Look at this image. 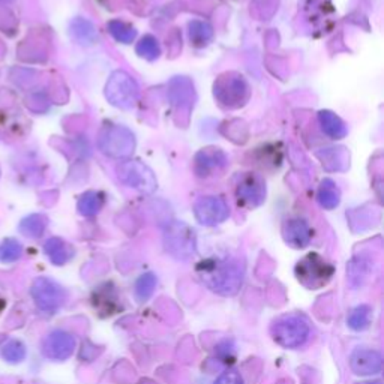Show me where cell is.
Wrapping results in <instances>:
<instances>
[{
    "label": "cell",
    "mask_w": 384,
    "mask_h": 384,
    "mask_svg": "<svg viewBox=\"0 0 384 384\" xmlns=\"http://www.w3.org/2000/svg\"><path fill=\"white\" fill-rule=\"evenodd\" d=\"M318 122L323 132L332 140H342L348 134L345 122L330 110H321L318 113Z\"/></svg>",
    "instance_id": "18"
},
{
    "label": "cell",
    "mask_w": 384,
    "mask_h": 384,
    "mask_svg": "<svg viewBox=\"0 0 384 384\" xmlns=\"http://www.w3.org/2000/svg\"><path fill=\"white\" fill-rule=\"evenodd\" d=\"M107 29H109V33L111 35V37L122 44H131L137 38V30L132 26L126 25L125 21H120V20L109 21Z\"/></svg>",
    "instance_id": "25"
},
{
    "label": "cell",
    "mask_w": 384,
    "mask_h": 384,
    "mask_svg": "<svg viewBox=\"0 0 384 384\" xmlns=\"http://www.w3.org/2000/svg\"><path fill=\"white\" fill-rule=\"evenodd\" d=\"M104 204H106V195L101 191H87L78 199L77 211L80 215L90 218L98 215Z\"/></svg>",
    "instance_id": "22"
},
{
    "label": "cell",
    "mask_w": 384,
    "mask_h": 384,
    "mask_svg": "<svg viewBox=\"0 0 384 384\" xmlns=\"http://www.w3.org/2000/svg\"><path fill=\"white\" fill-rule=\"evenodd\" d=\"M44 251L56 266H63L74 257V248L61 237H51L47 240Z\"/></svg>",
    "instance_id": "19"
},
{
    "label": "cell",
    "mask_w": 384,
    "mask_h": 384,
    "mask_svg": "<svg viewBox=\"0 0 384 384\" xmlns=\"http://www.w3.org/2000/svg\"><path fill=\"white\" fill-rule=\"evenodd\" d=\"M295 275L305 288L318 290L329 284L335 275V267L317 252H311L296 264Z\"/></svg>",
    "instance_id": "3"
},
{
    "label": "cell",
    "mask_w": 384,
    "mask_h": 384,
    "mask_svg": "<svg viewBox=\"0 0 384 384\" xmlns=\"http://www.w3.org/2000/svg\"><path fill=\"white\" fill-rule=\"evenodd\" d=\"M228 164L227 155L221 149H202L194 158V173L197 178H211L215 173L223 171Z\"/></svg>",
    "instance_id": "13"
},
{
    "label": "cell",
    "mask_w": 384,
    "mask_h": 384,
    "mask_svg": "<svg viewBox=\"0 0 384 384\" xmlns=\"http://www.w3.org/2000/svg\"><path fill=\"white\" fill-rule=\"evenodd\" d=\"M350 366L356 376H376L383 368V357L376 350L357 348L350 356Z\"/></svg>",
    "instance_id": "15"
},
{
    "label": "cell",
    "mask_w": 384,
    "mask_h": 384,
    "mask_svg": "<svg viewBox=\"0 0 384 384\" xmlns=\"http://www.w3.org/2000/svg\"><path fill=\"white\" fill-rule=\"evenodd\" d=\"M2 357L9 364H18L21 360H25L26 357V347L21 341L13 340L8 341L4 347H2Z\"/></svg>",
    "instance_id": "29"
},
{
    "label": "cell",
    "mask_w": 384,
    "mask_h": 384,
    "mask_svg": "<svg viewBox=\"0 0 384 384\" xmlns=\"http://www.w3.org/2000/svg\"><path fill=\"white\" fill-rule=\"evenodd\" d=\"M69 33H71V37L77 44L85 47H90L98 41V32L95 26L86 18L78 17L73 20L71 25H69Z\"/></svg>",
    "instance_id": "20"
},
{
    "label": "cell",
    "mask_w": 384,
    "mask_h": 384,
    "mask_svg": "<svg viewBox=\"0 0 384 384\" xmlns=\"http://www.w3.org/2000/svg\"><path fill=\"white\" fill-rule=\"evenodd\" d=\"M23 254L21 243L16 239H5L0 243V261L2 263H14Z\"/></svg>",
    "instance_id": "30"
},
{
    "label": "cell",
    "mask_w": 384,
    "mask_h": 384,
    "mask_svg": "<svg viewBox=\"0 0 384 384\" xmlns=\"http://www.w3.org/2000/svg\"><path fill=\"white\" fill-rule=\"evenodd\" d=\"M47 224H49V219H47V216H44L41 213H33L21 221L20 225H18V230L23 236L30 237V239H39L44 235Z\"/></svg>",
    "instance_id": "23"
},
{
    "label": "cell",
    "mask_w": 384,
    "mask_h": 384,
    "mask_svg": "<svg viewBox=\"0 0 384 384\" xmlns=\"http://www.w3.org/2000/svg\"><path fill=\"white\" fill-rule=\"evenodd\" d=\"M317 202L326 211H333L338 207L341 203V190L338 185L332 179H324L318 186Z\"/></svg>",
    "instance_id": "21"
},
{
    "label": "cell",
    "mask_w": 384,
    "mask_h": 384,
    "mask_svg": "<svg viewBox=\"0 0 384 384\" xmlns=\"http://www.w3.org/2000/svg\"><path fill=\"white\" fill-rule=\"evenodd\" d=\"M4 306H5V302H4V299H0V311L4 309Z\"/></svg>",
    "instance_id": "32"
},
{
    "label": "cell",
    "mask_w": 384,
    "mask_h": 384,
    "mask_svg": "<svg viewBox=\"0 0 384 384\" xmlns=\"http://www.w3.org/2000/svg\"><path fill=\"white\" fill-rule=\"evenodd\" d=\"M171 104L180 111L190 113L195 102V89L192 81L186 77H174L168 85Z\"/></svg>",
    "instance_id": "14"
},
{
    "label": "cell",
    "mask_w": 384,
    "mask_h": 384,
    "mask_svg": "<svg viewBox=\"0 0 384 384\" xmlns=\"http://www.w3.org/2000/svg\"><path fill=\"white\" fill-rule=\"evenodd\" d=\"M106 98L111 106L130 110L138 102L140 87L134 77L125 71H114L106 85Z\"/></svg>",
    "instance_id": "6"
},
{
    "label": "cell",
    "mask_w": 384,
    "mask_h": 384,
    "mask_svg": "<svg viewBox=\"0 0 384 384\" xmlns=\"http://www.w3.org/2000/svg\"><path fill=\"white\" fill-rule=\"evenodd\" d=\"M166 248L178 259H188L195 252L194 231L182 223H174L166 233Z\"/></svg>",
    "instance_id": "11"
},
{
    "label": "cell",
    "mask_w": 384,
    "mask_h": 384,
    "mask_svg": "<svg viewBox=\"0 0 384 384\" xmlns=\"http://www.w3.org/2000/svg\"><path fill=\"white\" fill-rule=\"evenodd\" d=\"M371 320H372V308L369 305H360L350 312V316H348L347 318V323L353 330L360 332L369 328Z\"/></svg>",
    "instance_id": "26"
},
{
    "label": "cell",
    "mask_w": 384,
    "mask_h": 384,
    "mask_svg": "<svg viewBox=\"0 0 384 384\" xmlns=\"http://www.w3.org/2000/svg\"><path fill=\"white\" fill-rule=\"evenodd\" d=\"M323 167L328 171H344L350 166V155L345 147H328L317 152Z\"/></svg>",
    "instance_id": "17"
},
{
    "label": "cell",
    "mask_w": 384,
    "mask_h": 384,
    "mask_svg": "<svg viewBox=\"0 0 384 384\" xmlns=\"http://www.w3.org/2000/svg\"><path fill=\"white\" fill-rule=\"evenodd\" d=\"M235 192L237 202L248 209H255L266 202V182L255 173H239L235 178Z\"/></svg>",
    "instance_id": "8"
},
{
    "label": "cell",
    "mask_w": 384,
    "mask_h": 384,
    "mask_svg": "<svg viewBox=\"0 0 384 384\" xmlns=\"http://www.w3.org/2000/svg\"><path fill=\"white\" fill-rule=\"evenodd\" d=\"M75 350V338L65 330H53L45 336L42 342V353L47 359L62 362L73 356Z\"/></svg>",
    "instance_id": "12"
},
{
    "label": "cell",
    "mask_w": 384,
    "mask_h": 384,
    "mask_svg": "<svg viewBox=\"0 0 384 384\" xmlns=\"http://www.w3.org/2000/svg\"><path fill=\"white\" fill-rule=\"evenodd\" d=\"M135 51L140 57H143L146 61H156L158 57L161 56V45L158 42V39L152 35H146L135 47Z\"/></svg>",
    "instance_id": "27"
},
{
    "label": "cell",
    "mask_w": 384,
    "mask_h": 384,
    "mask_svg": "<svg viewBox=\"0 0 384 384\" xmlns=\"http://www.w3.org/2000/svg\"><path fill=\"white\" fill-rule=\"evenodd\" d=\"M213 97L219 107L225 110H237L249 101L251 87L242 74L224 73L215 80Z\"/></svg>",
    "instance_id": "2"
},
{
    "label": "cell",
    "mask_w": 384,
    "mask_h": 384,
    "mask_svg": "<svg viewBox=\"0 0 384 384\" xmlns=\"http://www.w3.org/2000/svg\"><path fill=\"white\" fill-rule=\"evenodd\" d=\"M202 283L221 296H235L243 284V266L233 259H209L197 266Z\"/></svg>",
    "instance_id": "1"
},
{
    "label": "cell",
    "mask_w": 384,
    "mask_h": 384,
    "mask_svg": "<svg viewBox=\"0 0 384 384\" xmlns=\"http://www.w3.org/2000/svg\"><path fill=\"white\" fill-rule=\"evenodd\" d=\"M194 215L202 225L215 227L223 224L230 216V207L221 197H202L194 204Z\"/></svg>",
    "instance_id": "10"
},
{
    "label": "cell",
    "mask_w": 384,
    "mask_h": 384,
    "mask_svg": "<svg viewBox=\"0 0 384 384\" xmlns=\"http://www.w3.org/2000/svg\"><path fill=\"white\" fill-rule=\"evenodd\" d=\"M158 279L152 272H147L140 276L135 283V297L138 302H146L152 297Z\"/></svg>",
    "instance_id": "28"
},
{
    "label": "cell",
    "mask_w": 384,
    "mask_h": 384,
    "mask_svg": "<svg viewBox=\"0 0 384 384\" xmlns=\"http://www.w3.org/2000/svg\"><path fill=\"white\" fill-rule=\"evenodd\" d=\"M283 236L287 245L296 249H304L309 245L312 237V230L305 219L293 218L285 221L283 228Z\"/></svg>",
    "instance_id": "16"
},
{
    "label": "cell",
    "mask_w": 384,
    "mask_h": 384,
    "mask_svg": "<svg viewBox=\"0 0 384 384\" xmlns=\"http://www.w3.org/2000/svg\"><path fill=\"white\" fill-rule=\"evenodd\" d=\"M188 33H190V41L197 49H202L206 47L213 38V29L206 21L194 20L188 25Z\"/></svg>",
    "instance_id": "24"
},
{
    "label": "cell",
    "mask_w": 384,
    "mask_h": 384,
    "mask_svg": "<svg viewBox=\"0 0 384 384\" xmlns=\"http://www.w3.org/2000/svg\"><path fill=\"white\" fill-rule=\"evenodd\" d=\"M273 341L284 348H297L304 345L311 333L309 323L300 316H284L272 324Z\"/></svg>",
    "instance_id": "5"
},
{
    "label": "cell",
    "mask_w": 384,
    "mask_h": 384,
    "mask_svg": "<svg viewBox=\"0 0 384 384\" xmlns=\"http://www.w3.org/2000/svg\"><path fill=\"white\" fill-rule=\"evenodd\" d=\"M365 384H381L380 381H372V383H365Z\"/></svg>",
    "instance_id": "33"
},
{
    "label": "cell",
    "mask_w": 384,
    "mask_h": 384,
    "mask_svg": "<svg viewBox=\"0 0 384 384\" xmlns=\"http://www.w3.org/2000/svg\"><path fill=\"white\" fill-rule=\"evenodd\" d=\"M119 180L140 192H154L156 188V178L154 171L140 161H125L116 168Z\"/></svg>",
    "instance_id": "9"
},
{
    "label": "cell",
    "mask_w": 384,
    "mask_h": 384,
    "mask_svg": "<svg viewBox=\"0 0 384 384\" xmlns=\"http://www.w3.org/2000/svg\"><path fill=\"white\" fill-rule=\"evenodd\" d=\"M215 384H243V378L236 369H228L218 377Z\"/></svg>",
    "instance_id": "31"
},
{
    "label": "cell",
    "mask_w": 384,
    "mask_h": 384,
    "mask_svg": "<svg viewBox=\"0 0 384 384\" xmlns=\"http://www.w3.org/2000/svg\"><path fill=\"white\" fill-rule=\"evenodd\" d=\"M98 147L110 158H128L134 154L135 135L126 126L106 125L98 135Z\"/></svg>",
    "instance_id": "4"
},
{
    "label": "cell",
    "mask_w": 384,
    "mask_h": 384,
    "mask_svg": "<svg viewBox=\"0 0 384 384\" xmlns=\"http://www.w3.org/2000/svg\"><path fill=\"white\" fill-rule=\"evenodd\" d=\"M30 295L38 309L45 314H56L66 302L65 288L47 276L35 279Z\"/></svg>",
    "instance_id": "7"
}]
</instances>
